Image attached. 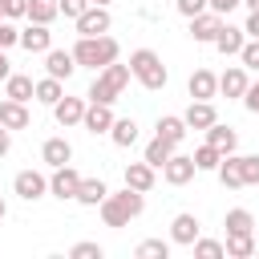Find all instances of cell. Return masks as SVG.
<instances>
[{
    "label": "cell",
    "instance_id": "6da1fadb",
    "mask_svg": "<svg viewBox=\"0 0 259 259\" xmlns=\"http://www.w3.org/2000/svg\"><path fill=\"white\" fill-rule=\"evenodd\" d=\"M101 223L105 227H130V219H138L142 210H146V194L142 190H117V194H105L101 198Z\"/></svg>",
    "mask_w": 259,
    "mask_h": 259
},
{
    "label": "cell",
    "instance_id": "7a4b0ae2",
    "mask_svg": "<svg viewBox=\"0 0 259 259\" xmlns=\"http://www.w3.org/2000/svg\"><path fill=\"white\" fill-rule=\"evenodd\" d=\"M73 53V61L77 65H85V69H105L109 61H117V40L109 36V32H101V36H77V45L69 49Z\"/></svg>",
    "mask_w": 259,
    "mask_h": 259
},
{
    "label": "cell",
    "instance_id": "3957f363",
    "mask_svg": "<svg viewBox=\"0 0 259 259\" xmlns=\"http://www.w3.org/2000/svg\"><path fill=\"white\" fill-rule=\"evenodd\" d=\"M130 77H138V85L150 89V93L166 89V81H170L162 57H158L154 49H134V53H130Z\"/></svg>",
    "mask_w": 259,
    "mask_h": 259
},
{
    "label": "cell",
    "instance_id": "277c9868",
    "mask_svg": "<svg viewBox=\"0 0 259 259\" xmlns=\"http://www.w3.org/2000/svg\"><path fill=\"white\" fill-rule=\"evenodd\" d=\"M125 85H130V65L109 61L105 69H97V77H93V85H89V101H105V105H113V101L121 97Z\"/></svg>",
    "mask_w": 259,
    "mask_h": 259
},
{
    "label": "cell",
    "instance_id": "5b68a950",
    "mask_svg": "<svg viewBox=\"0 0 259 259\" xmlns=\"http://www.w3.org/2000/svg\"><path fill=\"white\" fill-rule=\"evenodd\" d=\"M73 24H77V36H101V32H109V24H113L109 4H89Z\"/></svg>",
    "mask_w": 259,
    "mask_h": 259
},
{
    "label": "cell",
    "instance_id": "8992f818",
    "mask_svg": "<svg viewBox=\"0 0 259 259\" xmlns=\"http://www.w3.org/2000/svg\"><path fill=\"white\" fill-rule=\"evenodd\" d=\"M77 186H81V174L65 162V166H53V178H49V194L61 198V202H73L77 198Z\"/></svg>",
    "mask_w": 259,
    "mask_h": 259
},
{
    "label": "cell",
    "instance_id": "52a82bcc",
    "mask_svg": "<svg viewBox=\"0 0 259 259\" xmlns=\"http://www.w3.org/2000/svg\"><path fill=\"white\" fill-rule=\"evenodd\" d=\"M194 174H198V166H194V158H190V154H178V150H174V154L162 162V178H166L170 186H186Z\"/></svg>",
    "mask_w": 259,
    "mask_h": 259
},
{
    "label": "cell",
    "instance_id": "ba28073f",
    "mask_svg": "<svg viewBox=\"0 0 259 259\" xmlns=\"http://www.w3.org/2000/svg\"><path fill=\"white\" fill-rule=\"evenodd\" d=\"M12 190H16L24 202H36V198L49 194V178H45L40 170H20V174L12 178Z\"/></svg>",
    "mask_w": 259,
    "mask_h": 259
},
{
    "label": "cell",
    "instance_id": "9c48e42d",
    "mask_svg": "<svg viewBox=\"0 0 259 259\" xmlns=\"http://www.w3.org/2000/svg\"><path fill=\"white\" fill-rule=\"evenodd\" d=\"M186 93H190V101H214V93H219V77H214L210 69H194L190 81H186Z\"/></svg>",
    "mask_w": 259,
    "mask_h": 259
},
{
    "label": "cell",
    "instance_id": "30bf717a",
    "mask_svg": "<svg viewBox=\"0 0 259 259\" xmlns=\"http://www.w3.org/2000/svg\"><path fill=\"white\" fill-rule=\"evenodd\" d=\"M81 125L97 138V134H109V125H113V109L105 105V101H85V117H81Z\"/></svg>",
    "mask_w": 259,
    "mask_h": 259
},
{
    "label": "cell",
    "instance_id": "8fae6325",
    "mask_svg": "<svg viewBox=\"0 0 259 259\" xmlns=\"http://www.w3.org/2000/svg\"><path fill=\"white\" fill-rule=\"evenodd\" d=\"M223 28V16L219 12H198V16H190V40H198V45H210L214 40V32Z\"/></svg>",
    "mask_w": 259,
    "mask_h": 259
},
{
    "label": "cell",
    "instance_id": "7c38bea8",
    "mask_svg": "<svg viewBox=\"0 0 259 259\" xmlns=\"http://www.w3.org/2000/svg\"><path fill=\"white\" fill-rule=\"evenodd\" d=\"M198 235H202V227H198V219H194L190 210L174 214V223H170V243H178V247H190Z\"/></svg>",
    "mask_w": 259,
    "mask_h": 259
},
{
    "label": "cell",
    "instance_id": "4fadbf2b",
    "mask_svg": "<svg viewBox=\"0 0 259 259\" xmlns=\"http://www.w3.org/2000/svg\"><path fill=\"white\" fill-rule=\"evenodd\" d=\"M0 125H4V130H28V125H32L28 105H24V101L4 97V101H0Z\"/></svg>",
    "mask_w": 259,
    "mask_h": 259
},
{
    "label": "cell",
    "instance_id": "5bb4252c",
    "mask_svg": "<svg viewBox=\"0 0 259 259\" xmlns=\"http://www.w3.org/2000/svg\"><path fill=\"white\" fill-rule=\"evenodd\" d=\"M154 182H158V170H154L150 162H130V166H125V186H130V190L150 194V190H154Z\"/></svg>",
    "mask_w": 259,
    "mask_h": 259
},
{
    "label": "cell",
    "instance_id": "9a60e30c",
    "mask_svg": "<svg viewBox=\"0 0 259 259\" xmlns=\"http://www.w3.org/2000/svg\"><path fill=\"white\" fill-rule=\"evenodd\" d=\"M20 49H24V53H49V49H53L49 24H28V28H20Z\"/></svg>",
    "mask_w": 259,
    "mask_h": 259
},
{
    "label": "cell",
    "instance_id": "2e32d148",
    "mask_svg": "<svg viewBox=\"0 0 259 259\" xmlns=\"http://www.w3.org/2000/svg\"><path fill=\"white\" fill-rule=\"evenodd\" d=\"M243 40H247V32L223 20V28L214 32V40H210V45H214V49H219L223 57H239V49H243Z\"/></svg>",
    "mask_w": 259,
    "mask_h": 259
},
{
    "label": "cell",
    "instance_id": "e0dca14e",
    "mask_svg": "<svg viewBox=\"0 0 259 259\" xmlns=\"http://www.w3.org/2000/svg\"><path fill=\"white\" fill-rule=\"evenodd\" d=\"M53 117H57V125H81V117H85V97H61L57 105H53Z\"/></svg>",
    "mask_w": 259,
    "mask_h": 259
},
{
    "label": "cell",
    "instance_id": "ac0fdd59",
    "mask_svg": "<svg viewBox=\"0 0 259 259\" xmlns=\"http://www.w3.org/2000/svg\"><path fill=\"white\" fill-rule=\"evenodd\" d=\"M45 69H49V77L69 81L73 69H77V61H73V53H65V49H49V53H45Z\"/></svg>",
    "mask_w": 259,
    "mask_h": 259
},
{
    "label": "cell",
    "instance_id": "d6986e66",
    "mask_svg": "<svg viewBox=\"0 0 259 259\" xmlns=\"http://www.w3.org/2000/svg\"><path fill=\"white\" fill-rule=\"evenodd\" d=\"M182 121H186V130H206V125H214V121H219V113H214V105H210V101H190V105H186V113H182Z\"/></svg>",
    "mask_w": 259,
    "mask_h": 259
},
{
    "label": "cell",
    "instance_id": "ffe728a7",
    "mask_svg": "<svg viewBox=\"0 0 259 259\" xmlns=\"http://www.w3.org/2000/svg\"><path fill=\"white\" fill-rule=\"evenodd\" d=\"M247 85H251V81H247V69H243V65H231V69L219 77V93H223V97H243Z\"/></svg>",
    "mask_w": 259,
    "mask_h": 259
},
{
    "label": "cell",
    "instance_id": "44dd1931",
    "mask_svg": "<svg viewBox=\"0 0 259 259\" xmlns=\"http://www.w3.org/2000/svg\"><path fill=\"white\" fill-rule=\"evenodd\" d=\"M32 89H36V81L32 77H24V73H8L4 77V97H12V101H32Z\"/></svg>",
    "mask_w": 259,
    "mask_h": 259
},
{
    "label": "cell",
    "instance_id": "7402d4cb",
    "mask_svg": "<svg viewBox=\"0 0 259 259\" xmlns=\"http://www.w3.org/2000/svg\"><path fill=\"white\" fill-rule=\"evenodd\" d=\"M109 142H113L117 150H130V146L138 142V121H134V117H113V125H109Z\"/></svg>",
    "mask_w": 259,
    "mask_h": 259
},
{
    "label": "cell",
    "instance_id": "603a6c76",
    "mask_svg": "<svg viewBox=\"0 0 259 259\" xmlns=\"http://www.w3.org/2000/svg\"><path fill=\"white\" fill-rule=\"evenodd\" d=\"M206 142H210L219 154H235V146H239V134H235L231 125L214 121V125H206Z\"/></svg>",
    "mask_w": 259,
    "mask_h": 259
},
{
    "label": "cell",
    "instance_id": "cb8c5ba5",
    "mask_svg": "<svg viewBox=\"0 0 259 259\" xmlns=\"http://www.w3.org/2000/svg\"><path fill=\"white\" fill-rule=\"evenodd\" d=\"M69 158H73V146H69L65 138H49V142L40 146V162H45V166H65Z\"/></svg>",
    "mask_w": 259,
    "mask_h": 259
},
{
    "label": "cell",
    "instance_id": "d4e9b609",
    "mask_svg": "<svg viewBox=\"0 0 259 259\" xmlns=\"http://www.w3.org/2000/svg\"><path fill=\"white\" fill-rule=\"evenodd\" d=\"M214 174H219V182H223L227 190H239V186H243V170H239V154H223V162L214 166Z\"/></svg>",
    "mask_w": 259,
    "mask_h": 259
},
{
    "label": "cell",
    "instance_id": "484cf974",
    "mask_svg": "<svg viewBox=\"0 0 259 259\" xmlns=\"http://www.w3.org/2000/svg\"><path fill=\"white\" fill-rule=\"evenodd\" d=\"M109 194V186L101 182V178H81V186H77V198L73 202H81V206H101V198Z\"/></svg>",
    "mask_w": 259,
    "mask_h": 259
},
{
    "label": "cell",
    "instance_id": "4316f807",
    "mask_svg": "<svg viewBox=\"0 0 259 259\" xmlns=\"http://www.w3.org/2000/svg\"><path fill=\"white\" fill-rule=\"evenodd\" d=\"M223 255H231V259H247V255H255V231L227 235V243H223Z\"/></svg>",
    "mask_w": 259,
    "mask_h": 259
},
{
    "label": "cell",
    "instance_id": "83f0119b",
    "mask_svg": "<svg viewBox=\"0 0 259 259\" xmlns=\"http://www.w3.org/2000/svg\"><path fill=\"white\" fill-rule=\"evenodd\" d=\"M154 130H158V138H166L170 146H178V142L186 138V121H182L178 113H166V117H158V125H154Z\"/></svg>",
    "mask_w": 259,
    "mask_h": 259
},
{
    "label": "cell",
    "instance_id": "f1b7e54d",
    "mask_svg": "<svg viewBox=\"0 0 259 259\" xmlns=\"http://www.w3.org/2000/svg\"><path fill=\"white\" fill-rule=\"evenodd\" d=\"M174 150H178V146H170L166 138H158V134H154V138L146 142V154H142V162H150L154 170H162V162H166V158H170Z\"/></svg>",
    "mask_w": 259,
    "mask_h": 259
},
{
    "label": "cell",
    "instance_id": "f546056e",
    "mask_svg": "<svg viewBox=\"0 0 259 259\" xmlns=\"http://www.w3.org/2000/svg\"><path fill=\"white\" fill-rule=\"evenodd\" d=\"M32 24H53L57 16H61V8H57V0H28V12H24Z\"/></svg>",
    "mask_w": 259,
    "mask_h": 259
},
{
    "label": "cell",
    "instance_id": "4dcf8cb0",
    "mask_svg": "<svg viewBox=\"0 0 259 259\" xmlns=\"http://www.w3.org/2000/svg\"><path fill=\"white\" fill-rule=\"evenodd\" d=\"M32 97H36L40 105H57V101L65 97V89H61V81H57V77H40V81H36V89H32Z\"/></svg>",
    "mask_w": 259,
    "mask_h": 259
},
{
    "label": "cell",
    "instance_id": "1f68e13d",
    "mask_svg": "<svg viewBox=\"0 0 259 259\" xmlns=\"http://www.w3.org/2000/svg\"><path fill=\"white\" fill-rule=\"evenodd\" d=\"M223 227H227V235H243V231H255V214H251V210H243V206H235V210H227Z\"/></svg>",
    "mask_w": 259,
    "mask_h": 259
},
{
    "label": "cell",
    "instance_id": "d6a6232c",
    "mask_svg": "<svg viewBox=\"0 0 259 259\" xmlns=\"http://www.w3.org/2000/svg\"><path fill=\"white\" fill-rule=\"evenodd\" d=\"M134 255H138V259H166V255H170V243H166V239H146V243L134 247Z\"/></svg>",
    "mask_w": 259,
    "mask_h": 259
},
{
    "label": "cell",
    "instance_id": "836d02e7",
    "mask_svg": "<svg viewBox=\"0 0 259 259\" xmlns=\"http://www.w3.org/2000/svg\"><path fill=\"white\" fill-rule=\"evenodd\" d=\"M190 158H194V166H198V170H214V166L223 162V154H219V150H214L210 142H202V146H198V150H194Z\"/></svg>",
    "mask_w": 259,
    "mask_h": 259
},
{
    "label": "cell",
    "instance_id": "e575fe53",
    "mask_svg": "<svg viewBox=\"0 0 259 259\" xmlns=\"http://www.w3.org/2000/svg\"><path fill=\"white\" fill-rule=\"evenodd\" d=\"M190 251H194L198 259H223V243H219V239H202V235H198V239L190 243Z\"/></svg>",
    "mask_w": 259,
    "mask_h": 259
},
{
    "label": "cell",
    "instance_id": "d590c367",
    "mask_svg": "<svg viewBox=\"0 0 259 259\" xmlns=\"http://www.w3.org/2000/svg\"><path fill=\"white\" fill-rule=\"evenodd\" d=\"M239 170H243V186H259V154H239Z\"/></svg>",
    "mask_w": 259,
    "mask_h": 259
},
{
    "label": "cell",
    "instance_id": "8d00e7d4",
    "mask_svg": "<svg viewBox=\"0 0 259 259\" xmlns=\"http://www.w3.org/2000/svg\"><path fill=\"white\" fill-rule=\"evenodd\" d=\"M239 61H243V69H255V73H259V36H247V40H243Z\"/></svg>",
    "mask_w": 259,
    "mask_h": 259
},
{
    "label": "cell",
    "instance_id": "74e56055",
    "mask_svg": "<svg viewBox=\"0 0 259 259\" xmlns=\"http://www.w3.org/2000/svg\"><path fill=\"white\" fill-rule=\"evenodd\" d=\"M12 45H20V28L0 16V49H12Z\"/></svg>",
    "mask_w": 259,
    "mask_h": 259
},
{
    "label": "cell",
    "instance_id": "f35d334b",
    "mask_svg": "<svg viewBox=\"0 0 259 259\" xmlns=\"http://www.w3.org/2000/svg\"><path fill=\"white\" fill-rule=\"evenodd\" d=\"M69 255H73V259H101V255H105V247H101V243H77Z\"/></svg>",
    "mask_w": 259,
    "mask_h": 259
},
{
    "label": "cell",
    "instance_id": "ab89813d",
    "mask_svg": "<svg viewBox=\"0 0 259 259\" xmlns=\"http://www.w3.org/2000/svg\"><path fill=\"white\" fill-rule=\"evenodd\" d=\"M28 12V0H0V16L4 20H16V16H24Z\"/></svg>",
    "mask_w": 259,
    "mask_h": 259
},
{
    "label": "cell",
    "instance_id": "60d3db41",
    "mask_svg": "<svg viewBox=\"0 0 259 259\" xmlns=\"http://www.w3.org/2000/svg\"><path fill=\"white\" fill-rule=\"evenodd\" d=\"M89 4H93V0H57V8H61V12H65L69 20H77V16H81V12L89 8Z\"/></svg>",
    "mask_w": 259,
    "mask_h": 259
},
{
    "label": "cell",
    "instance_id": "b9f144b4",
    "mask_svg": "<svg viewBox=\"0 0 259 259\" xmlns=\"http://www.w3.org/2000/svg\"><path fill=\"white\" fill-rule=\"evenodd\" d=\"M174 8L190 20V16H198V12H206V0H174Z\"/></svg>",
    "mask_w": 259,
    "mask_h": 259
},
{
    "label": "cell",
    "instance_id": "7bdbcfd3",
    "mask_svg": "<svg viewBox=\"0 0 259 259\" xmlns=\"http://www.w3.org/2000/svg\"><path fill=\"white\" fill-rule=\"evenodd\" d=\"M243 105H247L251 113H259V81H255V85H247V93H243Z\"/></svg>",
    "mask_w": 259,
    "mask_h": 259
},
{
    "label": "cell",
    "instance_id": "ee69618b",
    "mask_svg": "<svg viewBox=\"0 0 259 259\" xmlns=\"http://www.w3.org/2000/svg\"><path fill=\"white\" fill-rule=\"evenodd\" d=\"M206 8H210V12H219V16H227L231 8H239V0H206Z\"/></svg>",
    "mask_w": 259,
    "mask_h": 259
},
{
    "label": "cell",
    "instance_id": "f6af8a7d",
    "mask_svg": "<svg viewBox=\"0 0 259 259\" xmlns=\"http://www.w3.org/2000/svg\"><path fill=\"white\" fill-rule=\"evenodd\" d=\"M243 32H247V36H259V12H251V16H247V24H243Z\"/></svg>",
    "mask_w": 259,
    "mask_h": 259
},
{
    "label": "cell",
    "instance_id": "bcb514c9",
    "mask_svg": "<svg viewBox=\"0 0 259 259\" xmlns=\"http://www.w3.org/2000/svg\"><path fill=\"white\" fill-rule=\"evenodd\" d=\"M8 150H12V130H4V125H0V158H4Z\"/></svg>",
    "mask_w": 259,
    "mask_h": 259
},
{
    "label": "cell",
    "instance_id": "7dc6e473",
    "mask_svg": "<svg viewBox=\"0 0 259 259\" xmlns=\"http://www.w3.org/2000/svg\"><path fill=\"white\" fill-rule=\"evenodd\" d=\"M12 73V65H8V49H0V81Z\"/></svg>",
    "mask_w": 259,
    "mask_h": 259
},
{
    "label": "cell",
    "instance_id": "c3c4849f",
    "mask_svg": "<svg viewBox=\"0 0 259 259\" xmlns=\"http://www.w3.org/2000/svg\"><path fill=\"white\" fill-rule=\"evenodd\" d=\"M239 4H247L251 12H259V0H239Z\"/></svg>",
    "mask_w": 259,
    "mask_h": 259
},
{
    "label": "cell",
    "instance_id": "681fc988",
    "mask_svg": "<svg viewBox=\"0 0 259 259\" xmlns=\"http://www.w3.org/2000/svg\"><path fill=\"white\" fill-rule=\"evenodd\" d=\"M4 214H8V206H4V198H0V223H4Z\"/></svg>",
    "mask_w": 259,
    "mask_h": 259
},
{
    "label": "cell",
    "instance_id": "f907efd6",
    "mask_svg": "<svg viewBox=\"0 0 259 259\" xmlns=\"http://www.w3.org/2000/svg\"><path fill=\"white\" fill-rule=\"evenodd\" d=\"M93 4H113V0H93Z\"/></svg>",
    "mask_w": 259,
    "mask_h": 259
}]
</instances>
